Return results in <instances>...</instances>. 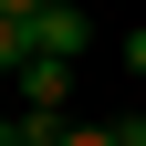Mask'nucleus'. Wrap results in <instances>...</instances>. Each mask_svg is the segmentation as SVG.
I'll return each instance as SVG.
<instances>
[{
  "mask_svg": "<svg viewBox=\"0 0 146 146\" xmlns=\"http://www.w3.org/2000/svg\"><path fill=\"white\" fill-rule=\"evenodd\" d=\"M94 42V21H84V11H73V0H52L42 21H31V52H52V63H73V52Z\"/></svg>",
  "mask_w": 146,
  "mask_h": 146,
  "instance_id": "1",
  "label": "nucleus"
},
{
  "mask_svg": "<svg viewBox=\"0 0 146 146\" xmlns=\"http://www.w3.org/2000/svg\"><path fill=\"white\" fill-rule=\"evenodd\" d=\"M63 146H115V125H73V136H63Z\"/></svg>",
  "mask_w": 146,
  "mask_h": 146,
  "instance_id": "4",
  "label": "nucleus"
},
{
  "mask_svg": "<svg viewBox=\"0 0 146 146\" xmlns=\"http://www.w3.org/2000/svg\"><path fill=\"white\" fill-rule=\"evenodd\" d=\"M21 63H31V21H11V11H0V73L21 84Z\"/></svg>",
  "mask_w": 146,
  "mask_h": 146,
  "instance_id": "3",
  "label": "nucleus"
},
{
  "mask_svg": "<svg viewBox=\"0 0 146 146\" xmlns=\"http://www.w3.org/2000/svg\"><path fill=\"white\" fill-rule=\"evenodd\" d=\"M21 104H42V115H63V104H73V63H52V52H31V63H21Z\"/></svg>",
  "mask_w": 146,
  "mask_h": 146,
  "instance_id": "2",
  "label": "nucleus"
},
{
  "mask_svg": "<svg viewBox=\"0 0 146 146\" xmlns=\"http://www.w3.org/2000/svg\"><path fill=\"white\" fill-rule=\"evenodd\" d=\"M0 11H11V21H42V11H52V0H0Z\"/></svg>",
  "mask_w": 146,
  "mask_h": 146,
  "instance_id": "6",
  "label": "nucleus"
},
{
  "mask_svg": "<svg viewBox=\"0 0 146 146\" xmlns=\"http://www.w3.org/2000/svg\"><path fill=\"white\" fill-rule=\"evenodd\" d=\"M125 73H136V84H146V31H125Z\"/></svg>",
  "mask_w": 146,
  "mask_h": 146,
  "instance_id": "5",
  "label": "nucleus"
}]
</instances>
